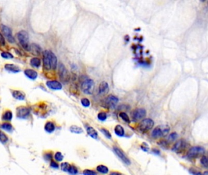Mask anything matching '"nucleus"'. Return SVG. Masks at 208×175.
Segmentation results:
<instances>
[{"label": "nucleus", "instance_id": "9d476101", "mask_svg": "<svg viewBox=\"0 0 208 175\" xmlns=\"http://www.w3.org/2000/svg\"><path fill=\"white\" fill-rule=\"evenodd\" d=\"M1 29L3 35L6 37L8 42L11 43H13L15 42V39L12 36L11 29L5 25L1 26Z\"/></svg>", "mask_w": 208, "mask_h": 175}, {"label": "nucleus", "instance_id": "ea45409f", "mask_svg": "<svg viewBox=\"0 0 208 175\" xmlns=\"http://www.w3.org/2000/svg\"><path fill=\"white\" fill-rule=\"evenodd\" d=\"M100 131H101V132H102L104 134V136L106 137H107L108 139L111 138V135L110 134V133L109 132V131H108L107 130L105 129V128H102V129L100 130Z\"/></svg>", "mask_w": 208, "mask_h": 175}, {"label": "nucleus", "instance_id": "72a5a7b5", "mask_svg": "<svg viewBox=\"0 0 208 175\" xmlns=\"http://www.w3.org/2000/svg\"><path fill=\"white\" fill-rule=\"evenodd\" d=\"M1 57L5 59H12L13 58V55L8 52H3L1 53Z\"/></svg>", "mask_w": 208, "mask_h": 175}, {"label": "nucleus", "instance_id": "f3484780", "mask_svg": "<svg viewBox=\"0 0 208 175\" xmlns=\"http://www.w3.org/2000/svg\"><path fill=\"white\" fill-rule=\"evenodd\" d=\"M4 68L6 69V70H7L9 72H11V73H18L19 72L21 71L20 70V68L15 65L13 64H6L5 65Z\"/></svg>", "mask_w": 208, "mask_h": 175}, {"label": "nucleus", "instance_id": "20e7f679", "mask_svg": "<svg viewBox=\"0 0 208 175\" xmlns=\"http://www.w3.org/2000/svg\"><path fill=\"white\" fill-rule=\"evenodd\" d=\"M205 150L203 147L201 146L193 147L189 149L187 152V156L190 159H195L203 156Z\"/></svg>", "mask_w": 208, "mask_h": 175}, {"label": "nucleus", "instance_id": "dca6fc26", "mask_svg": "<svg viewBox=\"0 0 208 175\" xmlns=\"http://www.w3.org/2000/svg\"><path fill=\"white\" fill-rule=\"evenodd\" d=\"M24 74L28 78L31 80H35L37 78L38 74L35 71L31 69H27L24 71Z\"/></svg>", "mask_w": 208, "mask_h": 175}, {"label": "nucleus", "instance_id": "c03bdc74", "mask_svg": "<svg viewBox=\"0 0 208 175\" xmlns=\"http://www.w3.org/2000/svg\"><path fill=\"white\" fill-rule=\"evenodd\" d=\"M159 144H160V145L161 147H164V148H166V147H168V145H169L168 142H166V141H161L159 143Z\"/></svg>", "mask_w": 208, "mask_h": 175}, {"label": "nucleus", "instance_id": "a19ab883", "mask_svg": "<svg viewBox=\"0 0 208 175\" xmlns=\"http://www.w3.org/2000/svg\"><path fill=\"white\" fill-rule=\"evenodd\" d=\"M52 158H53V156H52L51 153H47L44 155V159L47 161H50V160L52 161Z\"/></svg>", "mask_w": 208, "mask_h": 175}, {"label": "nucleus", "instance_id": "c756f323", "mask_svg": "<svg viewBox=\"0 0 208 175\" xmlns=\"http://www.w3.org/2000/svg\"><path fill=\"white\" fill-rule=\"evenodd\" d=\"M68 172L71 175H75L78 173V170L77 167L74 166V165H71Z\"/></svg>", "mask_w": 208, "mask_h": 175}, {"label": "nucleus", "instance_id": "2f4dec72", "mask_svg": "<svg viewBox=\"0 0 208 175\" xmlns=\"http://www.w3.org/2000/svg\"><path fill=\"white\" fill-rule=\"evenodd\" d=\"M200 162L203 167L208 168V158L206 156H202L200 159Z\"/></svg>", "mask_w": 208, "mask_h": 175}, {"label": "nucleus", "instance_id": "7ed1b4c3", "mask_svg": "<svg viewBox=\"0 0 208 175\" xmlns=\"http://www.w3.org/2000/svg\"><path fill=\"white\" fill-rule=\"evenodd\" d=\"M94 82L92 79H87L81 84V89L86 94H92L94 90Z\"/></svg>", "mask_w": 208, "mask_h": 175}, {"label": "nucleus", "instance_id": "a211bd4d", "mask_svg": "<svg viewBox=\"0 0 208 175\" xmlns=\"http://www.w3.org/2000/svg\"><path fill=\"white\" fill-rule=\"evenodd\" d=\"M13 98L19 100H23L25 99V94L23 92L18 90H15L12 92Z\"/></svg>", "mask_w": 208, "mask_h": 175}, {"label": "nucleus", "instance_id": "c85d7f7f", "mask_svg": "<svg viewBox=\"0 0 208 175\" xmlns=\"http://www.w3.org/2000/svg\"><path fill=\"white\" fill-rule=\"evenodd\" d=\"M119 117L125 122H127V123L130 122V118H129V116L127 114V113H125V112H120L119 113Z\"/></svg>", "mask_w": 208, "mask_h": 175}, {"label": "nucleus", "instance_id": "f8f14e48", "mask_svg": "<svg viewBox=\"0 0 208 175\" xmlns=\"http://www.w3.org/2000/svg\"><path fill=\"white\" fill-rule=\"evenodd\" d=\"M30 114V110L26 106H20L17 109V116L20 119H26Z\"/></svg>", "mask_w": 208, "mask_h": 175}, {"label": "nucleus", "instance_id": "412c9836", "mask_svg": "<svg viewBox=\"0 0 208 175\" xmlns=\"http://www.w3.org/2000/svg\"><path fill=\"white\" fill-rule=\"evenodd\" d=\"M55 129V127L52 122H48L45 124L44 130L46 132L49 133H51L53 131H54Z\"/></svg>", "mask_w": 208, "mask_h": 175}, {"label": "nucleus", "instance_id": "bb28decb", "mask_svg": "<svg viewBox=\"0 0 208 175\" xmlns=\"http://www.w3.org/2000/svg\"><path fill=\"white\" fill-rule=\"evenodd\" d=\"M70 131L73 133L75 134H80L83 133V129L82 128H80L78 126L76 125H73L70 127Z\"/></svg>", "mask_w": 208, "mask_h": 175}, {"label": "nucleus", "instance_id": "ddd939ff", "mask_svg": "<svg viewBox=\"0 0 208 175\" xmlns=\"http://www.w3.org/2000/svg\"><path fill=\"white\" fill-rule=\"evenodd\" d=\"M113 150L116 155H117L124 163H125L127 165L130 164V159L126 156V154L123 152V150H120V148H119L117 147H114Z\"/></svg>", "mask_w": 208, "mask_h": 175}, {"label": "nucleus", "instance_id": "393cba45", "mask_svg": "<svg viewBox=\"0 0 208 175\" xmlns=\"http://www.w3.org/2000/svg\"><path fill=\"white\" fill-rule=\"evenodd\" d=\"M96 170H97L98 172L102 174H107L109 172L108 167H106L105 166H104V165H99L96 168Z\"/></svg>", "mask_w": 208, "mask_h": 175}, {"label": "nucleus", "instance_id": "6e6552de", "mask_svg": "<svg viewBox=\"0 0 208 175\" xmlns=\"http://www.w3.org/2000/svg\"><path fill=\"white\" fill-rule=\"evenodd\" d=\"M43 66L45 69H51V57H50V51L46 50L43 54Z\"/></svg>", "mask_w": 208, "mask_h": 175}, {"label": "nucleus", "instance_id": "c9c22d12", "mask_svg": "<svg viewBox=\"0 0 208 175\" xmlns=\"http://www.w3.org/2000/svg\"><path fill=\"white\" fill-rule=\"evenodd\" d=\"M177 137H178V135H177V133H172L169 136L168 141L170 142H174L176 139Z\"/></svg>", "mask_w": 208, "mask_h": 175}, {"label": "nucleus", "instance_id": "423d86ee", "mask_svg": "<svg viewBox=\"0 0 208 175\" xmlns=\"http://www.w3.org/2000/svg\"><path fill=\"white\" fill-rule=\"evenodd\" d=\"M154 125V122L151 119H144L142 120L138 125V129L141 132H146L153 128Z\"/></svg>", "mask_w": 208, "mask_h": 175}, {"label": "nucleus", "instance_id": "7c9ffc66", "mask_svg": "<svg viewBox=\"0 0 208 175\" xmlns=\"http://www.w3.org/2000/svg\"><path fill=\"white\" fill-rule=\"evenodd\" d=\"M9 140L7 136H6V134L2 131H0V142L3 143H6Z\"/></svg>", "mask_w": 208, "mask_h": 175}, {"label": "nucleus", "instance_id": "49530a36", "mask_svg": "<svg viewBox=\"0 0 208 175\" xmlns=\"http://www.w3.org/2000/svg\"><path fill=\"white\" fill-rule=\"evenodd\" d=\"M142 150H144V151H147L149 150V145L145 143V145H144V144L141 146Z\"/></svg>", "mask_w": 208, "mask_h": 175}, {"label": "nucleus", "instance_id": "b1692460", "mask_svg": "<svg viewBox=\"0 0 208 175\" xmlns=\"http://www.w3.org/2000/svg\"><path fill=\"white\" fill-rule=\"evenodd\" d=\"M30 65H31L32 67H34V68H39L40 65H41V61L37 57L35 58H32L30 61Z\"/></svg>", "mask_w": 208, "mask_h": 175}, {"label": "nucleus", "instance_id": "4c0bfd02", "mask_svg": "<svg viewBox=\"0 0 208 175\" xmlns=\"http://www.w3.org/2000/svg\"><path fill=\"white\" fill-rule=\"evenodd\" d=\"M83 175H97V173H96V172H94V170H92L86 169L83 170Z\"/></svg>", "mask_w": 208, "mask_h": 175}, {"label": "nucleus", "instance_id": "6ab92c4d", "mask_svg": "<svg viewBox=\"0 0 208 175\" xmlns=\"http://www.w3.org/2000/svg\"><path fill=\"white\" fill-rule=\"evenodd\" d=\"M87 132L91 137L95 139H96L98 137V133L97 131L92 127H88L87 129Z\"/></svg>", "mask_w": 208, "mask_h": 175}, {"label": "nucleus", "instance_id": "39448f33", "mask_svg": "<svg viewBox=\"0 0 208 175\" xmlns=\"http://www.w3.org/2000/svg\"><path fill=\"white\" fill-rule=\"evenodd\" d=\"M59 74L60 79L63 83H67L70 80V75L68 71L63 63H60L59 66Z\"/></svg>", "mask_w": 208, "mask_h": 175}, {"label": "nucleus", "instance_id": "a18cd8bd", "mask_svg": "<svg viewBox=\"0 0 208 175\" xmlns=\"http://www.w3.org/2000/svg\"><path fill=\"white\" fill-rule=\"evenodd\" d=\"M190 173H191L192 174H193L194 175H205V174H202L201 172L195 171V170H190Z\"/></svg>", "mask_w": 208, "mask_h": 175}, {"label": "nucleus", "instance_id": "79ce46f5", "mask_svg": "<svg viewBox=\"0 0 208 175\" xmlns=\"http://www.w3.org/2000/svg\"><path fill=\"white\" fill-rule=\"evenodd\" d=\"M6 44V41H5L4 37L3 34L0 33V46H4Z\"/></svg>", "mask_w": 208, "mask_h": 175}, {"label": "nucleus", "instance_id": "f257e3e1", "mask_svg": "<svg viewBox=\"0 0 208 175\" xmlns=\"http://www.w3.org/2000/svg\"><path fill=\"white\" fill-rule=\"evenodd\" d=\"M18 42L22 46V48L26 50H30V45L29 44V35L25 30H21L17 34Z\"/></svg>", "mask_w": 208, "mask_h": 175}, {"label": "nucleus", "instance_id": "cd10ccee", "mask_svg": "<svg viewBox=\"0 0 208 175\" xmlns=\"http://www.w3.org/2000/svg\"><path fill=\"white\" fill-rule=\"evenodd\" d=\"M30 50H32L34 54L38 55L40 54V52H41V48L39 47V46L34 44L30 46Z\"/></svg>", "mask_w": 208, "mask_h": 175}, {"label": "nucleus", "instance_id": "4468645a", "mask_svg": "<svg viewBox=\"0 0 208 175\" xmlns=\"http://www.w3.org/2000/svg\"><path fill=\"white\" fill-rule=\"evenodd\" d=\"M46 85L49 88L54 90H60L62 88V84L56 80L48 81L46 82Z\"/></svg>", "mask_w": 208, "mask_h": 175}, {"label": "nucleus", "instance_id": "58836bf2", "mask_svg": "<svg viewBox=\"0 0 208 175\" xmlns=\"http://www.w3.org/2000/svg\"><path fill=\"white\" fill-rule=\"evenodd\" d=\"M81 104L84 107H88L90 105V101L87 98H83L81 99Z\"/></svg>", "mask_w": 208, "mask_h": 175}, {"label": "nucleus", "instance_id": "e433bc0d", "mask_svg": "<svg viewBox=\"0 0 208 175\" xmlns=\"http://www.w3.org/2000/svg\"><path fill=\"white\" fill-rule=\"evenodd\" d=\"M98 117L99 120H100L101 121H105L106 119V118H107V116H106V114L105 112H100L98 114Z\"/></svg>", "mask_w": 208, "mask_h": 175}, {"label": "nucleus", "instance_id": "f704fd0d", "mask_svg": "<svg viewBox=\"0 0 208 175\" xmlns=\"http://www.w3.org/2000/svg\"><path fill=\"white\" fill-rule=\"evenodd\" d=\"M54 158L55 159V161H57L58 162H60V161H62L63 159V154H62V153L57 152L55 154Z\"/></svg>", "mask_w": 208, "mask_h": 175}, {"label": "nucleus", "instance_id": "aec40b11", "mask_svg": "<svg viewBox=\"0 0 208 175\" xmlns=\"http://www.w3.org/2000/svg\"><path fill=\"white\" fill-rule=\"evenodd\" d=\"M114 133L119 137H123L124 136L125 131L124 128L120 125H116L114 128Z\"/></svg>", "mask_w": 208, "mask_h": 175}, {"label": "nucleus", "instance_id": "4be33fe9", "mask_svg": "<svg viewBox=\"0 0 208 175\" xmlns=\"http://www.w3.org/2000/svg\"><path fill=\"white\" fill-rule=\"evenodd\" d=\"M50 57H51V69H55L57 65V59L55 55L50 51Z\"/></svg>", "mask_w": 208, "mask_h": 175}, {"label": "nucleus", "instance_id": "37998d69", "mask_svg": "<svg viewBox=\"0 0 208 175\" xmlns=\"http://www.w3.org/2000/svg\"><path fill=\"white\" fill-rule=\"evenodd\" d=\"M50 166L51 167L54 168H59V164L53 160L51 161V162H50Z\"/></svg>", "mask_w": 208, "mask_h": 175}, {"label": "nucleus", "instance_id": "1a4fd4ad", "mask_svg": "<svg viewBox=\"0 0 208 175\" xmlns=\"http://www.w3.org/2000/svg\"><path fill=\"white\" fill-rule=\"evenodd\" d=\"M131 116L135 122H138L146 116V111L144 108H137L133 111Z\"/></svg>", "mask_w": 208, "mask_h": 175}, {"label": "nucleus", "instance_id": "5701e85b", "mask_svg": "<svg viewBox=\"0 0 208 175\" xmlns=\"http://www.w3.org/2000/svg\"><path fill=\"white\" fill-rule=\"evenodd\" d=\"M0 128H1V129H3V130H4L5 131H7L8 132L11 131L13 130L12 125L9 122L3 123L2 124L0 125Z\"/></svg>", "mask_w": 208, "mask_h": 175}, {"label": "nucleus", "instance_id": "9b49d317", "mask_svg": "<svg viewBox=\"0 0 208 175\" xmlns=\"http://www.w3.org/2000/svg\"><path fill=\"white\" fill-rule=\"evenodd\" d=\"M186 146V142L183 139H180L175 143L173 148H172V150L177 153H180L185 150Z\"/></svg>", "mask_w": 208, "mask_h": 175}, {"label": "nucleus", "instance_id": "0eeeda50", "mask_svg": "<svg viewBox=\"0 0 208 175\" xmlns=\"http://www.w3.org/2000/svg\"><path fill=\"white\" fill-rule=\"evenodd\" d=\"M119 99L117 97L113 95H110L104 100V105L108 108H114L117 105Z\"/></svg>", "mask_w": 208, "mask_h": 175}, {"label": "nucleus", "instance_id": "de8ad7c7", "mask_svg": "<svg viewBox=\"0 0 208 175\" xmlns=\"http://www.w3.org/2000/svg\"><path fill=\"white\" fill-rule=\"evenodd\" d=\"M110 175H122V174L120 173L114 172H111Z\"/></svg>", "mask_w": 208, "mask_h": 175}, {"label": "nucleus", "instance_id": "2eb2a0df", "mask_svg": "<svg viewBox=\"0 0 208 175\" xmlns=\"http://www.w3.org/2000/svg\"><path fill=\"white\" fill-rule=\"evenodd\" d=\"M109 91V86L106 81H102L99 86V92L100 95L105 96Z\"/></svg>", "mask_w": 208, "mask_h": 175}, {"label": "nucleus", "instance_id": "f03ea898", "mask_svg": "<svg viewBox=\"0 0 208 175\" xmlns=\"http://www.w3.org/2000/svg\"><path fill=\"white\" fill-rule=\"evenodd\" d=\"M170 128L168 125H160L156 127L151 133V136L154 138L164 137L168 135Z\"/></svg>", "mask_w": 208, "mask_h": 175}, {"label": "nucleus", "instance_id": "473e14b6", "mask_svg": "<svg viewBox=\"0 0 208 175\" xmlns=\"http://www.w3.org/2000/svg\"><path fill=\"white\" fill-rule=\"evenodd\" d=\"M71 165L68 162H63L60 165L61 170L63 172H68V170L70 167Z\"/></svg>", "mask_w": 208, "mask_h": 175}, {"label": "nucleus", "instance_id": "a878e982", "mask_svg": "<svg viewBox=\"0 0 208 175\" xmlns=\"http://www.w3.org/2000/svg\"><path fill=\"white\" fill-rule=\"evenodd\" d=\"M2 119L5 121H10L12 119V112L11 111H6L3 115Z\"/></svg>", "mask_w": 208, "mask_h": 175}]
</instances>
